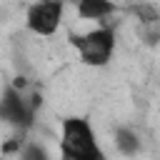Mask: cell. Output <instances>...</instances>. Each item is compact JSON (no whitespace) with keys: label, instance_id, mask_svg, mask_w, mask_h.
I'll use <instances>...</instances> for the list:
<instances>
[{"label":"cell","instance_id":"cell-1","mask_svg":"<svg viewBox=\"0 0 160 160\" xmlns=\"http://www.w3.org/2000/svg\"><path fill=\"white\" fill-rule=\"evenodd\" d=\"M60 158L62 160H110L98 140V132L85 115L60 120Z\"/></svg>","mask_w":160,"mask_h":160},{"label":"cell","instance_id":"cell-8","mask_svg":"<svg viewBox=\"0 0 160 160\" xmlns=\"http://www.w3.org/2000/svg\"><path fill=\"white\" fill-rule=\"evenodd\" d=\"M50 2H62V5H68V2H72V0H50Z\"/></svg>","mask_w":160,"mask_h":160},{"label":"cell","instance_id":"cell-5","mask_svg":"<svg viewBox=\"0 0 160 160\" xmlns=\"http://www.w3.org/2000/svg\"><path fill=\"white\" fill-rule=\"evenodd\" d=\"M72 5L80 20H92V22H102L118 12L115 0H72Z\"/></svg>","mask_w":160,"mask_h":160},{"label":"cell","instance_id":"cell-9","mask_svg":"<svg viewBox=\"0 0 160 160\" xmlns=\"http://www.w3.org/2000/svg\"><path fill=\"white\" fill-rule=\"evenodd\" d=\"M0 20H2V10H0Z\"/></svg>","mask_w":160,"mask_h":160},{"label":"cell","instance_id":"cell-3","mask_svg":"<svg viewBox=\"0 0 160 160\" xmlns=\"http://www.w3.org/2000/svg\"><path fill=\"white\" fill-rule=\"evenodd\" d=\"M40 108H42V95L35 90L25 92L12 82H8L0 92V120L20 132L35 122V115Z\"/></svg>","mask_w":160,"mask_h":160},{"label":"cell","instance_id":"cell-6","mask_svg":"<svg viewBox=\"0 0 160 160\" xmlns=\"http://www.w3.org/2000/svg\"><path fill=\"white\" fill-rule=\"evenodd\" d=\"M112 142H115V150L122 155V158H138L142 152V138L135 128L130 125H120L115 128L112 132Z\"/></svg>","mask_w":160,"mask_h":160},{"label":"cell","instance_id":"cell-2","mask_svg":"<svg viewBox=\"0 0 160 160\" xmlns=\"http://www.w3.org/2000/svg\"><path fill=\"white\" fill-rule=\"evenodd\" d=\"M70 45L78 50V58L82 65L88 68H105L110 65L115 48H118V35H115V25H105L100 22L98 28L88 30V32H72L70 35Z\"/></svg>","mask_w":160,"mask_h":160},{"label":"cell","instance_id":"cell-7","mask_svg":"<svg viewBox=\"0 0 160 160\" xmlns=\"http://www.w3.org/2000/svg\"><path fill=\"white\" fill-rule=\"evenodd\" d=\"M15 160H52V158H50V152H48L45 145L28 140V142H22L20 150L15 152Z\"/></svg>","mask_w":160,"mask_h":160},{"label":"cell","instance_id":"cell-4","mask_svg":"<svg viewBox=\"0 0 160 160\" xmlns=\"http://www.w3.org/2000/svg\"><path fill=\"white\" fill-rule=\"evenodd\" d=\"M62 18H65V5L62 2L35 0L25 10V28L38 38H50L60 30Z\"/></svg>","mask_w":160,"mask_h":160}]
</instances>
